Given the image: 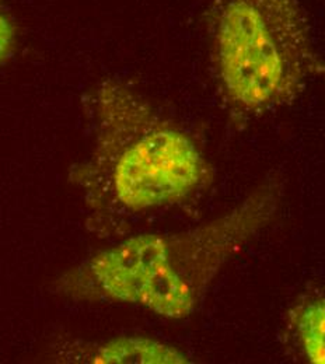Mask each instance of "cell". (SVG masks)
I'll return each instance as SVG.
<instances>
[{
	"mask_svg": "<svg viewBox=\"0 0 325 364\" xmlns=\"http://www.w3.org/2000/svg\"><path fill=\"white\" fill-rule=\"evenodd\" d=\"M87 109L93 150L69 178L82 193L92 231L124 234L143 216L179 206L213 182V167L192 137L128 85L100 82Z\"/></svg>",
	"mask_w": 325,
	"mask_h": 364,
	"instance_id": "6da1fadb",
	"label": "cell"
},
{
	"mask_svg": "<svg viewBox=\"0 0 325 364\" xmlns=\"http://www.w3.org/2000/svg\"><path fill=\"white\" fill-rule=\"evenodd\" d=\"M282 191L271 178L205 225L124 238L63 273L53 290L75 301L122 303L186 318L223 267L275 218Z\"/></svg>",
	"mask_w": 325,
	"mask_h": 364,
	"instance_id": "7a4b0ae2",
	"label": "cell"
},
{
	"mask_svg": "<svg viewBox=\"0 0 325 364\" xmlns=\"http://www.w3.org/2000/svg\"><path fill=\"white\" fill-rule=\"evenodd\" d=\"M211 63L234 128L293 104L325 76L304 0H211Z\"/></svg>",
	"mask_w": 325,
	"mask_h": 364,
	"instance_id": "3957f363",
	"label": "cell"
},
{
	"mask_svg": "<svg viewBox=\"0 0 325 364\" xmlns=\"http://www.w3.org/2000/svg\"><path fill=\"white\" fill-rule=\"evenodd\" d=\"M56 362L78 364H184L180 349L147 336H114L101 342H69L59 348Z\"/></svg>",
	"mask_w": 325,
	"mask_h": 364,
	"instance_id": "277c9868",
	"label": "cell"
},
{
	"mask_svg": "<svg viewBox=\"0 0 325 364\" xmlns=\"http://www.w3.org/2000/svg\"><path fill=\"white\" fill-rule=\"evenodd\" d=\"M287 328L307 363L325 364V296L309 297L293 307Z\"/></svg>",
	"mask_w": 325,
	"mask_h": 364,
	"instance_id": "5b68a950",
	"label": "cell"
},
{
	"mask_svg": "<svg viewBox=\"0 0 325 364\" xmlns=\"http://www.w3.org/2000/svg\"><path fill=\"white\" fill-rule=\"evenodd\" d=\"M16 23L6 4L0 0V65L13 55L16 48Z\"/></svg>",
	"mask_w": 325,
	"mask_h": 364,
	"instance_id": "8992f818",
	"label": "cell"
}]
</instances>
